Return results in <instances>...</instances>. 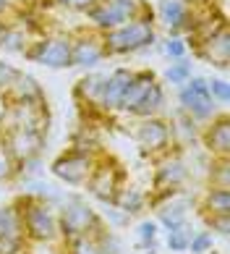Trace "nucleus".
I'll use <instances>...</instances> for the list:
<instances>
[{
  "label": "nucleus",
  "instance_id": "obj_1",
  "mask_svg": "<svg viewBox=\"0 0 230 254\" xmlns=\"http://www.w3.org/2000/svg\"><path fill=\"white\" fill-rule=\"evenodd\" d=\"M102 42L108 50V58L113 55H133L139 50H147L157 42V29H155V11L141 13L133 21H126L115 29L102 32Z\"/></svg>",
  "mask_w": 230,
  "mask_h": 254
},
{
  "label": "nucleus",
  "instance_id": "obj_2",
  "mask_svg": "<svg viewBox=\"0 0 230 254\" xmlns=\"http://www.w3.org/2000/svg\"><path fill=\"white\" fill-rule=\"evenodd\" d=\"M16 207L24 218V233L29 244H55L60 239L58 228V210L37 194H21L16 199Z\"/></svg>",
  "mask_w": 230,
  "mask_h": 254
},
{
  "label": "nucleus",
  "instance_id": "obj_3",
  "mask_svg": "<svg viewBox=\"0 0 230 254\" xmlns=\"http://www.w3.org/2000/svg\"><path fill=\"white\" fill-rule=\"evenodd\" d=\"M105 225V218L86 202L81 194H68L58 210V228L60 239H79V236H92Z\"/></svg>",
  "mask_w": 230,
  "mask_h": 254
},
{
  "label": "nucleus",
  "instance_id": "obj_4",
  "mask_svg": "<svg viewBox=\"0 0 230 254\" xmlns=\"http://www.w3.org/2000/svg\"><path fill=\"white\" fill-rule=\"evenodd\" d=\"M126 184V168H123L120 160H115L108 152H100L97 163H94L89 178L81 189H86V196L97 199L102 204H113L118 189Z\"/></svg>",
  "mask_w": 230,
  "mask_h": 254
},
{
  "label": "nucleus",
  "instance_id": "obj_5",
  "mask_svg": "<svg viewBox=\"0 0 230 254\" xmlns=\"http://www.w3.org/2000/svg\"><path fill=\"white\" fill-rule=\"evenodd\" d=\"M147 11H149V5L144 0H94L84 11V16L92 29L108 32L126 21H133V18H139Z\"/></svg>",
  "mask_w": 230,
  "mask_h": 254
},
{
  "label": "nucleus",
  "instance_id": "obj_6",
  "mask_svg": "<svg viewBox=\"0 0 230 254\" xmlns=\"http://www.w3.org/2000/svg\"><path fill=\"white\" fill-rule=\"evenodd\" d=\"M178 108L183 113H188L199 126L209 124L215 116L223 113L220 105L212 100V95H209V84L204 76H191L186 84H180L178 87Z\"/></svg>",
  "mask_w": 230,
  "mask_h": 254
},
{
  "label": "nucleus",
  "instance_id": "obj_7",
  "mask_svg": "<svg viewBox=\"0 0 230 254\" xmlns=\"http://www.w3.org/2000/svg\"><path fill=\"white\" fill-rule=\"evenodd\" d=\"M131 136L139 144L144 155L152 160L165 155L172 149V136H170V121L165 116H149V118H133L131 124Z\"/></svg>",
  "mask_w": 230,
  "mask_h": 254
},
{
  "label": "nucleus",
  "instance_id": "obj_8",
  "mask_svg": "<svg viewBox=\"0 0 230 254\" xmlns=\"http://www.w3.org/2000/svg\"><path fill=\"white\" fill-rule=\"evenodd\" d=\"M97 157H100V152H89V149H81V147H65L50 163V171L58 181L81 189L92 173L94 163H97Z\"/></svg>",
  "mask_w": 230,
  "mask_h": 254
},
{
  "label": "nucleus",
  "instance_id": "obj_9",
  "mask_svg": "<svg viewBox=\"0 0 230 254\" xmlns=\"http://www.w3.org/2000/svg\"><path fill=\"white\" fill-rule=\"evenodd\" d=\"M24 58L45 68H71V34H40L29 42Z\"/></svg>",
  "mask_w": 230,
  "mask_h": 254
},
{
  "label": "nucleus",
  "instance_id": "obj_10",
  "mask_svg": "<svg viewBox=\"0 0 230 254\" xmlns=\"http://www.w3.org/2000/svg\"><path fill=\"white\" fill-rule=\"evenodd\" d=\"M5 128H34L45 131L50 128V110L47 100L42 102H5L0 108V131Z\"/></svg>",
  "mask_w": 230,
  "mask_h": 254
},
{
  "label": "nucleus",
  "instance_id": "obj_11",
  "mask_svg": "<svg viewBox=\"0 0 230 254\" xmlns=\"http://www.w3.org/2000/svg\"><path fill=\"white\" fill-rule=\"evenodd\" d=\"M188 178L191 171L183 155H180V149H170V152L155 157V173H152L149 191H183Z\"/></svg>",
  "mask_w": 230,
  "mask_h": 254
},
{
  "label": "nucleus",
  "instance_id": "obj_12",
  "mask_svg": "<svg viewBox=\"0 0 230 254\" xmlns=\"http://www.w3.org/2000/svg\"><path fill=\"white\" fill-rule=\"evenodd\" d=\"M108 61V50L102 42V32L97 29H79L76 34H71V68H84L92 71L100 63Z\"/></svg>",
  "mask_w": 230,
  "mask_h": 254
},
{
  "label": "nucleus",
  "instance_id": "obj_13",
  "mask_svg": "<svg viewBox=\"0 0 230 254\" xmlns=\"http://www.w3.org/2000/svg\"><path fill=\"white\" fill-rule=\"evenodd\" d=\"M45 131L34 128H5L0 131V144L8 149V155L16 160V165H24L29 160H37L45 149Z\"/></svg>",
  "mask_w": 230,
  "mask_h": 254
},
{
  "label": "nucleus",
  "instance_id": "obj_14",
  "mask_svg": "<svg viewBox=\"0 0 230 254\" xmlns=\"http://www.w3.org/2000/svg\"><path fill=\"white\" fill-rule=\"evenodd\" d=\"M155 24H162L170 37H180L191 32L194 24V3L188 0H160L155 11Z\"/></svg>",
  "mask_w": 230,
  "mask_h": 254
},
{
  "label": "nucleus",
  "instance_id": "obj_15",
  "mask_svg": "<svg viewBox=\"0 0 230 254\" xmlns=\"http://www.w3.org/2000/svg\"><path fill=\"white\" fill-rule=\"evenodd\" d=\"M199 144L209 157H230V118L225 110L201 126Z\"/></svg>",
  "mask_w": 230,
  "mask_h": 254
},
{
  "label": "nucleus",
  "instance_id": "obj_16",
  "mask_svg": "<svg viewBox=\"0 0 230 254\" xmlns=\"http://www.w3.org/2000/svg\"><path fill=\"white\" fill-rule=\"evenodd\" d=\"M194 53H196V58L225 71L228 63H230V32H228V26L217 29L215 34H209L207 40H199L194 45Z\"/></svg>",
  "mask_w": 230,
  "mask_h": 254
},
{
  "label": "nucleus",
  "instance_id": "obj_17",
  "mask_svg": "<svg viewBox=\"0 0 230 254\" xmlns=\"http://www.w3.org/2000/svg\"><path fill=\"white\" fill-rule=\"evenodd\" d=\"M133 76V68L128 65H120V68H113L108 76H105V87H102V95H100V113L110 116V113H118V105H120V97L126 92L128 81Z\"/></svg>",
  "mask_w": 230,
  "mask_h": 254
},
{
  "label": "nucleus",
  "instance_id": "obj_18",
  "mask_svg": "<svg viewBox=\"0 0 230 254\" xmlns=\"http://www.w3.org/2000/svg\"><path fill=\"white\" fill-rule=\"evenodd\" d=\"M188 210H191V202L183 196V191L172 194L170 199H165L162 204L155 207L157 225H162L165 231H175V228H180L183 223H188Z\"/></svg>",
  "mask_w": 230,
  "mask_h": 254
},
{
  "label": "nucleus",
  "instance_id": "obj_19",
  "mask_svg": "<svg viewBox=\"0 0 230 254\" xmlns=\"http://www.w3.org/2000/svg\"><path fill=\"white\" fill-rule=\"evenodd\" d=\"M105 76L108 73H84V76L73 84V100L79 110H100V95L105 87Z\"/></svg>",
  "mask_w": 230,
  "mask_h": 254
},
{
  "label": "nucleus",
  "instance_id": "obj_20",
  "mask_svg": "<svg viewBox=\"0 0 230 254\" xmlns=\"http://www.w3.org/2000/svg\"><path fill=\"white\" fill-rule=\"evenodd\" d=\"M170 121V136H172V149H183V147H191L199 142V134H201V126L196 124L194 118L183 110H175Z\"/></svg>",
  "mask_w": 230,
  "mask_h": 254
},
{
  "label": "nucleus",
  "instance_id": "obj_21",
  "mask_svg": "<svg viewBox=\"0 0 230 254\" xmlns=\"http://www.w3.org/2000/svg\"><path fill=\"white\" fill-rule=\"evenodd\" d=\"M155 79H157V73L152 68H133V76H131L128 87H126V92H123V97H120V105H118L120 116H131L133 108H136V102L141 100V95L149 89V84Z\"/></svg>",
  "mask_w": 230,
  "mask_h": 254
},
{
  "label": "nucleus",
  "instance_id": "obj_22",
  "mask_svg": "<svg viewBox=\"0 0 230 254\" xmlns=\"http://www.w3.org/2000/svg\"><path fill=\"white\" fill-rule=\"evenodd\" d=\"M168 105V92H165V84L160 79H155L149 84V89L141 95V100L136 102V108L128 118H149V116H162V110Z\"/></svg>",
  "mask_w": 230,
  "mask_h": 254
},
{
  "label": "nucleus",
  "instance_id": "obj_23",
  "mask_svg": "<svg viewBox=\"0 0 230 254\" xmlns=\"http://www.w3.org/2000/svg\"><path fill=\"white\" fill-rule=\"evenodd\" d=\"M3 100L5 102H42L45 100V89H42V84L37 81L32 73L18 71L16 81L11 84V89L3 95Z\"/></svg>",
  "mask_w": 230,
  "mask_h": 254
},
{
  "label": "nucleus",
  "instance_id": "obj_24",
  "mask_svg": "<svg viewBox=\"0 0 230 254\" xmlns=\"http://www.w3.org/2000/svg\"><path fill=\"white\" fill-rule=\"evenodd\" d=\"M113 207L115 210H120L123 215H128V218H136V215H144V210H147V191H141L139 186L133 184H123L118 194H115L113 199Z\"/></svg>",
  "mask_w": 230,
  "mask_h": 254
},
{
  "label": "nucleus",
  "instance_id": "obj_25",
  "mask_svg": "<svg viewBox=\"0 0 230 254\" xmlns=\"http://www.w3.org/2000/svg\"><path fill=\"white\" fill-rule=\"evenodd\" d=\"M199 215H230V189L207 186L199 199Z\"/></svg>",
  "mask_w": 230,
  "mask_h": 254
},
{
  "label": "nucleus",
  "instance_id": "obj_26",
  "mask_svg": "<svg viewBox=\"0 0 230 254\" xmlns=\"http://www.w3.org/2000/svg\"><path fill=\"white\" fill-rule=\"evenodd\" d=\"M0 236H8V239H24V241H26V233H24V218H21V210L16 207V202L0 207Z\"/></svg>",
  "mask_w": 230,
  "mask_h": 254
},
{
  "label": "nucleus",
  "instance_id": "obj_27",
  "mask_svg": "<svg viewBox=\"0 0 230 254\" xmlns=\"http://www.w3.org/2000/svg\"><path fill=\"white\" fill-rule=\"evenodd\" d=\"M207 186L230 189V157H209V165H207Z\"/></svg>",
  "mask_w": 230,
  "mask_h": 254
},
{
  "label": "nucleus",
  "instance_id": "obj_28",
  "mask_svg": "<svg viewBox=\"0 0 230 254\" xmlns=\"http://www.w3.org/2000/svg\"><path fill=\"white\" fill-rule=\"evenodd\" d=\"M60 247V254H100L97 244L92 236H79V239H58L55 241Z\"/></svg>",
  "mask_w": 230,
  "mask_h": 254
},
{
  "label": "nucleus",
  "instance_id": "obj_29",
  "mask_svg": "<svg viewBox=\"0 0 230 254\" xmlns=\"http://www.w3.org/2000/svg\"><path fill=\"white\" fill-rule=\"evenodd\" d=\"M191 76H194V63H191L188 58L172 61L170 68L165 71V81L172 84V87H180V84H186Z\"/></svg>",
  "mask_w": 230,
  "mask_h": 254
},
{
  "label": "nucleus",
  "instance_id": "obj_30",
  "mask_svg": "<svg viewBox=\"0 0 230 254\" xmlns=\"http://www.w3.org/2000/svg\"><path fill=\"white\" fill-rule=\"evenodd\" d=\"M94 244H97L100 254H120V239L115 236V231L110 228V225H102L100 231L92 233Z\"/></svg>",
  "mask_w": 230,
  "mask_h": 254
},
{
  "label": "nucleus",
  "instance_id": "obj_31",
  "mask_svg": "<svg viewBox=\"0 0 230 254\" xmlns=\"http://www.w3.org/2000/svg\"><path fill=\"white\" fill-rule=\"evenodd\" d=\"M191 236H194L191 225H188V223H183L180 228L168 231V241H165V247H168L170 252H175V254H183V252H188V241H191Z\"/></svg>",
  "mask_w": 230,
  "mask_h": 254
},
{
  "label": "nucleus",
  "instance_id": "obj_32",
  "mask_svg": "<svg viewBox=\"0 0 230 254\" xmlns=\"http://www.w3.org/2000/svg\"><path fill=\"white\" fill-rule=\"evenodd\" d=\"M188 252L191 254H209L215 252V233H209L207 228L204 231H194V236L188 241Z\"/></svg>",
  "mask_w": 230,
  "mask_h": 254
},
{
  "label": "nucleus",
  "instance_id": "obj_33",
  "mask_svg": "<svg viewBox=\"0 0 230 254\" xmlns=\"http://www.w3.org/2000/svg\"><path fill=\"white\" fill-rule=\"evenodd\" d=\"M18 178V165L16 160L8 155V149L0 144V184H11Z\"/></svg>",
  "mask_w": 230,
  "mask_h": 254
},
{
  "label": "nucleus",
  "instance_id": "obj_34",
  "mask_svg": "<svg viewBox=\"0 0 230 254\" xmlns=\"http://www.w3.org/2000/svg\"><path fill=\"white\" fill-rule=\"evenodd\" d=\"M207 231L215 236H230V215H201Z\"/></svg>",
  "mask_w": 230,
  "mask_h": 254
},
{
  "label": "nucleus",
  "instance_id": "obj_35",
  "mask_svg": "<svg viewBox=\"0 0 230 254\" xmlns=\"http://www.w3.org/2000/svg\"><path fill=\"white\" fill-rule=\"evenodd\" d=\"M162 53H165L170 61H180L188 55V42L183 37H168V42L162 45Z\"/></svg>",
  "mask_w": 230,
  "mask_h": 254
},
{
  "label": "nucleus",
  "instance_id": "obj_36",
  "mask_svg": "<svg viewBox=\"0 0 230 254\" xmlns=\"http://www.w3.org/2000/svg\"><path fill=\"white\" fill-rule=\"evenodd\" d=\"M209 84V95H212V100L217 102V105H228L230 102V84L228 79H207Z\"/></svg>",
  "mask_w": 230,
  "mask_h": 254
},
{
  "label": "nucleus",
  "instance_id": "obj_37",
  "mask_svg": "<svg viewBox=\"0 0 230 254\" xmlns=\"http://www.w3.org/2000/svg\"><path fill=\"white\" fill-rule=\"evenodd\" d=\"M16 76H18V68H16V65L0 58V97H3L5 92L11 89V84L16 81Z\"/></svg>",
  "mask_w": 230,
  "mask_h": 254
},
{
  "label": "nucleus",
  "instance_id": "obj_38",
  "mask_svg": "<svg viewBox=\"0 0 230 254\" xmlns=\"http://www.w3.org/2000/svg\"><path fill=\"white\" fill-rule=\"evenodd\" d=\"M24 249H29V241L0 236V254H18V252H24Z\"/></svg>",
  "mask_w": 230,
  "mask_h": 254
},
{
  "label": "nucleus",
  "instance_id": "obj_39",
  "mask_svg": "<svg viewBox=\"0 0 230 254\" xmlns=\"http://www.w3.org/2000/svg\"><path fill=\"white\" fill-rule=\"evenodd\" d=\"M160 225L157 220H141L139 223V241H157Z\"/></svg>",
  "mask_w": 230,
  "mask_h": 254
},
{
  "label": "nucleus",
  "instance_id": "obj_40",
  "mask_svg": "<svg viewBox=\"0 0 230 254\" xmlns=\"http://www.w3.org/2000/svg\"><path fill=\"white\" fill-rule=\"evenodd\" d=\"M50 3H55V5H60V8H65V11H86L94 0H50Z\"/></svg>",
  "mask_w": 230,
  "mask_h": 254
},
{
  "label": "nucleus",
  "instance_id": "obj_41",
  "mask_svg": "<svg viewBox=\"0 0 230 254\" xmlns=\"http://www.w3.org/2000/svg\"><path fill=\"white\" fill-rule=\"evenodd\" d=\"M136 249L144 252V254H157L160 241H136Z\"/></svg>",
  "mask_w": 230,
  "mask_h": 254
},
{
  "label": "nucleus",
  "instance_id": "obj_42",
  "mask_svg": "<svg viewBox=\"0 0 230 254\" xmlns=\"http://www.w3.org/2000/svg\"><path fill=\"white\" fill-rule=\"evenodd\" d=\"M13 11H16V8L11 5V0H0V21H8Z\"/></svg>",
  "mask_w": 230,
  "mask_h": 254
},
{
  "label": "nucleus",
  "instance_id": "obj_43",
  "mask_svg": "<svg viewBox=\"0 0 230 254\" xmlns=\"http://www.w3.org/2000/svg\"><path fill=\"white\" fill-rule=\"evenodd\" d=\"M3 24H5V21H0V37H3Z\"/></svg>",
  "mask_w": 230,
  "mask_h": 254
},
{
  "label": "nucleus",
  "instance_id": "obj_44",
  "mask_svg": "<svg viewBox=\"0 0 230 254\" xmlns=\"http://www.w3.org/2000/svg\"><path fill=\"white\" fill-rule=\"evenodd\" d=\"M18 254H29V252H26V249H24V252H18Z\"/></svg>",
  "mask_w": 230,
  "mask_h": 254
}]
</instances>
